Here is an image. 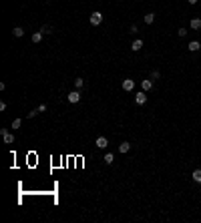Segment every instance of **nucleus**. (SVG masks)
Masks as SVG:
<instances>
[{
	"label": "nucleus",
	"mask_w": 201,
	"mask_h": 223,
	"mask_svg": "<svg viewBox=\"0 0 201 223\" xmlns=\"http://www.w3.org/2000/svg\"><path fill=\"white\" fill-rule=\"evenodd\" d=\"M145 24H153V22H155V14H153V12H149V14H145Z\"/></svg>",
	"instance_id": "ddd939ff"
},
{
	"label": "nucleus",
	"mask_w": 201,
	"mask_h": 223,
	"mask_svg": "<svg viewBox=\"0 0 201 223\" xmlns=\"http://www.w3.org/2000/svg\"><path fill=\"white\" fill-rule=\"evenodd\" d=\"M97 147H99V149H107V147H109L107 137H99V139H97Z\"/></svg>",
	"instance_id": "423d86ee"
},
{
	"label": "nucleus",
	"mask_w": 201,
	"mask_h": 223,
	"mask_svg": "<svg viewBox=\"0 0 201 223\" xmlns=\"http://www.w3.org/2000/svg\"><path fill=\"white\" fill-rule=\"evenodd\" d=\"M177 34L181 36V38H183V36H187V28H183V26H181V28L177 30Z\"/></svg>",
	"instance_id": "412c9836"
},
{
	"label": "nucleus",
	"mask_w": 201,
	"mask_h": 223,
	"mask_svg": "<svg viewBox=\"0 0 201 223\" xmlns=\"http://www.w3.org/2000/svg\"><path fill=\"white\" fill-rule=\"evenodd\" d=\"M67 101H68V103H72V105H77V103L81 101V92H79V91L68 92V95H67Z\"/></svg>",
	"instance_id": "7ed1b4c3"
},
{
	"label": "nucleus",
	"mask_w": 201,
	"mask_h": 223,
	"mask_svg": "<svg viewBox=\"0 0 201 223\" xmlns=\"http://www.w3.org/2000/svg\"><path fill=\"white\" fill-rule=\"evenodd\" d=\"M197 2H199V0H189V4H197Z\"/></svg>",
	"instance_id": "b1692460"
},
{
	"label": "nucleus",
	"mask_w": 201,
	"mask_h": 223,
	"mask_svg": "<svg viewBox=\"0 0 201 223\" xmlns=\"http://www.w3.org/2000/svg\"><path fill=\"white\" fill-rule=\"evenodd\" d=\"M20 125H22V119H14L12 121V129H20Z\"/></svg>",
	"instance_id": "a211bd4d"
},
{
	"label": "nucleus",
	"mask_w": 201,
	"mask_h": 223,
	"mask_svg": "<svg viewBox=\"0 0 201 223\" xmlns=\"http://www.w3.org/2000/svg\"><path fill=\"white\" fill-rule=\"evenodd\" d=\"M135 103H137V105H145V103H147V92L145 91L137 92V95H135Z\"/></svg>",
	"instance_id": "39448f33"
},
{
	"label": "nucleus",
	"mask_w": 201,
	"mask_h": 223,
	"mask_svg": "<svg viewBox=\"0 0 201 223\" xmlns=\"http://www.w3.org/2000/svg\"><path fill=\"white\" fill-rule=\"evenodd\" d=\"M191 177H193V181H195V183H201V169H195Z\"/></svg>",
	"instance_id": "4468645a"
},
{
	"label": "nucleus",
	"mask_w": 201,
	"mask_h": 223,
	"mask_svg": "<svg viewBox=\"0 0 201 223\" xmlns=\"http://www.w3.org/2000/svg\"><path fill=\"white\" fill-rule=\"evenodd\" d=\"M199 49H201V44L197 42V40H191V42H189V52H197Z\"/></svg>",
	"instance_id": "f8f14e48"
},
{
	"label": "nucleus",
	"mask_w": 201,
	"mask_h": 223,
	"mask_svg": "<svg viewBox=\"0 0 201 223\" xmlns=\"http://www.w3.org/2000/svg\"><path fill=\"white\" fill-rule=\"evenodd\" d=\"M89 20H91V24H93V26H99L100 22H103V14H100L99 10H95V12L91 14V18H89Z\"/></svg>",
	"instance_id": "f03ea898"
},
{
	"label": "nucleus",
	"mask_w": 201,
	"mask_h": 223,
	"mask_svg": "<svg viewBox=\"0 0 201 223\" xmlns=\"http://www.w3.org/2000/svg\"><path fill=\"white\" fill-rule=\"evenodd\" d=\"M129 149H131V143H127V141H125V143H121L119 145V153H129Z\"/></svg>",
	"instance_id": "9b49d317"
},
{
	"label": "nucleus",
	"mask_w": 201,
	"mask_h": 223,
	"mask_svg": "<svg viewBox=\"0 0 201 223\" xmlns=\"http://www.w3.org/2000/svg\"><path fill=\"white\" fill-rule=\"evenodd\" d=\"M141 88H143L145 92L151 91V88H153V81H151V78H147V81H141Z\"/></svg>",
	"instance_id": "0eeeda50"
},
{
	"label": "nucleus",
	"mask_w": 201,
	"mask_h": 223,
	"mask_svg": "<svg viewBox=\"0 0 201 223\" xmlns=\"http://www.w3.org/2000/svg\"><path fill=\"white\" fill-rule=\"evenodd\" d=\"M103 161H105L107 165H113V161H115V155H113V153H105V157H103Z\"/></svg>",
	"instance_id": "9d476101"
},
{
	"label": "nucleus",
	"mask_w": 201,
	"mask_h": 223,
	"mask_svg": "<svg viewBox=\"0 0 201 223\" xmlns=\"http://www.w3.org/2000/svg\"><path fill=\"white\" fill-rule=\"evenodd\" d=\"M12 34H14L16 38H20V36H22V34H24V30L20 28V26H14V28H12Z\"/></svg>",
	"instance_id": "2eb2a0df"
},
{
	"label": "nucleus",
	"mask_w": 201,
	"mask_h": 223,
	"mask_svg": "<svg viewBox=\"0 0 201 223\" xmlns=\"http://www.w3.org/2000/svg\"><path fill=\"white\" fill-rule=\"evenodd\" d=\"M40 40H42V32H34V34H32V42L38 44Z\"/></svg>",
	"instance_id": "dca6fc26"
},
{
	"label": "nucleus",
	"mask_w": 201,
	"mask_h": 223,
	"mask_svg": "<svg viewBox=\"0 0 201 223\" xmlns=\"http://www.w3.org/2000/svg\"><path fill=\"white\" fill-rule=\"evenodd\" d=\"M121 87H123V91H125V92H131V91L135 88V81H131V78H125Z\"/></svg>",
	"instance_id": "20e7f679"
},
{
	"label": "nucleus",
	"mask_w": 201,
	"mask_h": 223,
	"mask_svg": "<svg viewBox=\"0 0 201 223\" xmlns=\"http://www.w3.org/2000/svg\"><path fill=\"white\" fill-rule=\"evenodd\" d=\"M38 113H40L38 109H36V111H30V113H28V119H32V117H36V115H38Z\"/></svg>",
	"instance_id": "4be33fe9"
},
{
	"label": "nucleus",
	"mask_w": 201,
	"mask_h": 223,
	"mask_svg": "<svg viewBox=\"0 0 201 223\" xmlns=\"http://www.w3.org/2000/svg\"><path fill=\"white\" fill-rule=\"evenodd\" d=\"M189 26H191L193 30H199V28H201V18H191V22H189Z\"/></svg>",
	"instance_id": "1a4fd4ad"
},
{
	"label": "nucleus",
	"mask_w": 201,
	"mask_h": 223,
	"mask_svg": "<svg viewBox=\"0 0 201 223\" xmlns=\"http://www.w3.org/2000/svg\"><path fill=\"white\" fill-rule=\"evenodd\" d=\"M82 85H85V81H82V78H77V81H75V88H77V91L82 87Z\"/></svg>",
	"instance_id": "6ab92c4d"
},
{
	"label": "nucleus",
	"mask_w": 201,
	"mask_h": 223,
	"mask_svg": "<svg viewBox=\"0 0 201 223\" xmlns=\"http://www.w3.org/2000/svg\"><path fill=\"white\" fill-rule=\"evenodd\" d=\"M38 111L40 113H46V105H44V103H42V105H38Z\"/></svg>",
	"instance_id": "5701e85b"
},
{
	"label": "nucleus",
	"mask_w": 201,
	"mask_h": 223,
	"mask_svg": "<svg viewBox=\"0 0 201 223\" xmlns=\"http://www.w3.org/2000/svg\"><path fill=\"white\" fill-rule=\"evenodd\" d=\"M40 32H42V34H50V32H53V24H44L42 28H40Z\"/></svg>",
	"instance_id": "f3484780"
},
{
	"label": "nucleus",
	"mask_w": 201,
	"mask_h": 223,
	"mask_svg": "<svg viewBox=\"0 0 201 223\" xmlns=\"http://www.w3.org/2000/svg\"><path fill=\"white\" fill-rule=\"evenodd\" d=\"M159 77H161L159 70H153V73H151V81H159Z\"/></svg>",
	"instance_id": "aec40b11"
},
{
	"label": "nucleus",
	"mask_w": 201,
	"mask_h": 223,
	"mask_svg": "<svg viewBox=\"0 0 201 223\" xmlns=\"http://www.w3.org/2000/svg\"><path fill=\"white\" fill-rule=\"evenodd\" d=\"M141 49H143V40H141V38L133 40V44H131V50H135V52H137V50H141Z\"/></svg>",
	"instance_id": "6e6552de"
},
{
	"label": "nucleus",
	"mask_w": 201,
	"mask_h": 223,
	"mask_svg": "<svg viewBox=\"0 0 201 223\" xmlns=\"http://www.w3.org/2000/svg\"><path fill=\"white\" fill-rule=\"evenodd\" d=\"M0 135H2V139H4L6 145H12V143H14V135H12L8 129H0Z\"/></svg>",
	"instance_id": "f257e3e1"
}]
</instances>
